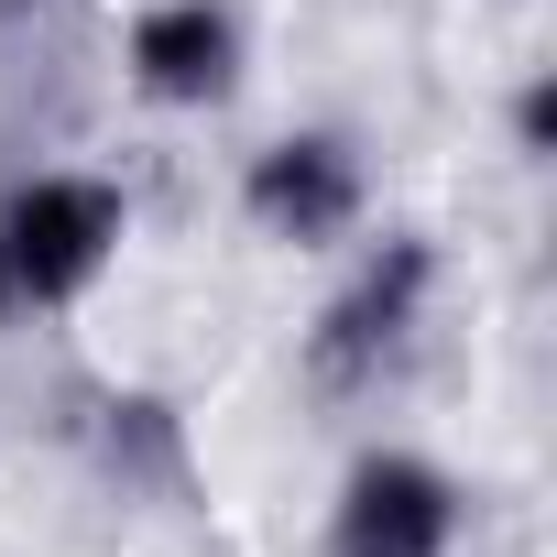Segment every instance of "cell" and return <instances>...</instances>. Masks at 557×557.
I'll use <instances>...</instances> for the list:
<instances>
[{
  "instance_id": "8992f818",
  "label": "cell",
  "mask_w": 557,
  "mask_h": 557,
  "mask_svg": "<svg viewBox=\"0 0 557 557\" xmlns=\"http://www.w3.org/2000/svg\"><path fill=\"white\" fill-rule=\"evenodd\" d=\"M0 307H23V285H12V251H0Z\"/></svg>"
},
{
  "instance_id": "6da1fadb",
  "label": "cell",
  "mask_w": 557,
  "mask_h": 557,
  "mask_svg": "<svg viewBox=\"0 0 557 557\" xmlns=\"http://www.w3.org/2000/svg\"><path fill=\"white\" fill-rule=\"evenodd\" d=\"M121 240V197L88 175H34L12 208H0V251H12V285L23 296H77L88 273Z\"/></svg>"
},
{
  "instance_id": "7a4b0ae2",
  "label": "cell",
  "mask_w": 557,
  "mask_h": 557,
  "mask_svg": "<svg viewBox=\"0 0 557 557\" xmlns=\"http://www.w3.org/2000/svg\"><path fill=\"white\" fill-rule=\"evenodd\" d=\"M459 492L426 459H361L339 492V557H448Z\"/></svg>"
},
{
  "instance_id": "5b68a950",
  "label": "cell",
  "mask_w": 557,
  "mask_h": 557,
  "mask_svg": "<svg viewBox=\"0 0 557 557\" xmlns=\"http://www.w3.org/2000/svg\"><path fill=\"white\" fill-rule=\"evenodd\" d=\"M230 55H240V34H230L219 0H164V12H143V34H132V77L153 99H219Z\"/></svg>"
},
{
  "instance_id": "277c9868",
  "label": "cell",
  "mask_w": 557,
  "mask_h": 557,
  "mask_svg": "<svg viewBox=\"0 0 557 557\" xmlns=\"http://www.w3.org/2000/svg\"><path fill=\"white\" fill-rule=\"evenodd\" d=\"M416 296H426V251H416V240H394V251L361 273V285L329 307V329H318V372H329V383H361L372 361H394V339H405Z\"/></svg>"
},
{
  "instance_id": "3957f363",
  "label": "cell",
  "mask_w": 557,
  "mask_h": 557,
  "mask_svg": "<svg viewBox=\"0 0 557 557\" xmlns=\"http://www.w3.org/2000/svg\"><path fill=\"white\" fill-rule=\"evenodd\" d=\"M251 208H262V230H285V240H329V230H350V208H361V164H350V143H329V132L273 143V153L251 164Z\"/></svg>"
}]
</instances>
